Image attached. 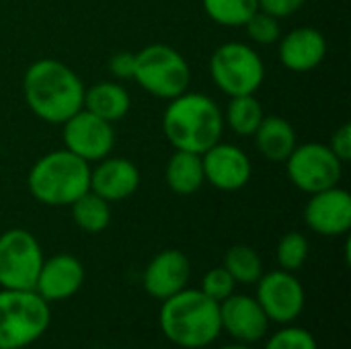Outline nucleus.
<instances>
[{
	"instance_id": "obj_8",
	"label": "nucleus",
	"mask_w": 351,
	"mask_h": 349,
	"mask_svg": "<svg viewBox=\"0 0 351 349\" xmlns=\"http://www.w3.org/2000/svg\"><path fill=\"white\" fill-rule=\"evenodd\" d=\"M41 265V245L29 230L10 228L0 234V288L35 290Z\"/></svg>"
},
{
	"instance_id": "obj_28",
	"label": "nucleus",
	"mask_w": 351,
	"mask_h": 349,
	"mask_svg": "<svg viewBox=\"0 0 351 349\" xmlns=\"http://www.w3.org/2000/svg\"><path fill=\"white\" fill-rule=\"evenodd\" d=\"M265 349H319V344L311 331L302 327L286 325L284 329L276 331L267 339Z\"/></svg>"
},
{
	"instance_id": "obj_6",
	"label": "nucleus",
	"mask_w": 351,
	"mask_h": 349,
	"mask_svg": "<svg viewBox=\"0 0 351 349\" xmlns=\"http://www.w3.org/2000/svg\"><path fill=\"white\" fill-rule=\"evenodd\" d=\"M134 80L158 99H175L189 88L191 68L181 51L165 43H150L136 53Z\"/></svg>"
},
{
	"instance_id": "obj_5",
	"label": "nucleus",
	"mask_w": 351,
	"mask_h": 349,
	"mask_svg": "<svg viewBox=\"0 0 351 349\" xmlns=\"http://www.w3.org/2000/svg\"><path fill=\"white\" fill-rule=\"evenodd\" d=\"M51 311L35 290H0V349H25L49 327Z\"/></svg>"
},
{
	"instance_id": "obj_22",
	"label": "nucleus",
	"mask_w": 351,
	"mask_h": 349,
	"mask_svg": "<svg viewBox=\"0 0 351 349\" xmlns=\"http://www.w3.org/2000/svg\"><path fill=\"white\" fill-rule=\"evenodd\" d=\"M263 117H265V113H263V107L257 101V97L241 95V97H230L226 113H224V123H228V128L237 136L249 138L257 132Z\"/></svg>"
},
{
	"instance_id": "obj_13",
	"label": "nucleus",
	"mask_w": 351,
	"mask_h": 349,
	"mask_svg": "<svg viewBox=\"0 0 351 349\" xmlns=\"http://www.w3.org/2000/svg\"><path fill=\"white\" fill-rule=\"evenodd\" d=\"M202 165L206 183L220 191H239L251 181L253 175L247 152L234 144H214L202 154Z\"/></svg>"
},
{
	"instance_id": "obj_23",
	"label": "nucleus",
	"mask_w": 351,
	"mask_h": 349,
	"mask_svg": "<svg viewBox=\"0 0 351 349\" xmlns=\"http://www.w3.org/2000/svg\"><path fill=\"white\" fill-rule=\"evenodd\" d=\"M70 208H72L74 224L88 234L103 232L111 222V204L99 197L90 189L84 195H80Z\"/></svg>"
},
{
	"instance_id": "obj_31",
	"label": "nucleus",
	"mask_w": 351,
	"mask_h": 349,
	"mask_svg": "<svg viewBox=\"0 0 351 349\" xmlns=\"http://www.w3.org/2000/svg\"><path fill=\"white\" fill-rule=\"evenodd\" d=\"M134 66H136V53L132 51H117L109 60V72L119 80L134 78Z\"/></svg>"
},
{
	"instance_id": "obj_18",
	"label": "nucleus",
	"mask_w": 351,
	"mask_h": 349,
	"mask_svg": "<svg viewBox=\"0 0 351 349\" xmlns=\"http://www.w3.org/2000/svg\"><path fill=\"white\" fill-rule=\"evenodd\" d=\"M280 62L290 72H311L327 56V39L319 29L298 27L280 37Z\"/></svg>"
},
{
	"instance_id": "obj_2",
	"label": "nucleus",
	"mask_w": 351,
	"mask_h": 349,
	"mask_svg": "<svg viewBox=\"0 0 351 349\" xmlns=\"http://www.w3.org/2000/svg\"><path fill=\"white\" fill-rule=\"evenodd\" d=\"M162 132L175 150L204 154L220 142L224 113L212 97L185 91L169 101L162 115Z\"/></svg>"
},
{
	"instance_id": "obj_19",
	"label": "nucleus",
	"mask_w": 351,
	"mask_h": 349,
	"mask_svg": "<svg viewBox=\"0 0 351 349\" xmlns=\"http://www.w3.org/2000/svg\"><path fill=\"white\" fill-rule=\"evenodd\" d=\"M130 107H132L130 93L125 91V86H121L117 82L101 80V82L90 84L88 88H84L82 109L90 111L93 115H97L109 123L123 119L128 115Z\"/></svg>"
},
{
	"instance_id": "obj_12",
	"label": "nucleus",
	"mask_w": 351,
	"mask_h": 349,
	"mask_svg": "<svg viewBox=\"0 0 351 349\" xmlns=\"http://www.w3.org/2000/svg\"><path fill=\"white\" fill-rule=\"evenodd\" d=\"M306 226L323 237H341L351 228V195L343 187L335 185L317 193L304 208Z\"/></svg>"
},
{
	"instance_id": "obj_1",
	"label": "nucleus",
	"mask_w": 351,
	"mask_h": 349,
	"mask_svg": "<svg viewBox=\"0 0 351 349\" xmlns=\"http://www.w3.org/2000/svg\"><path fill=\"white\" fill-rule=\"evenodd\" d=\"M84 88L80 76L53 58L33 62L23 76V97L31 113L53 125H62L82 109Z\"/></svg>"
},
{
	"instance_id": "obj_24",
	"label": "nucleus",
	"mask_w": 351,
	"mask_h": 349,
	"mask_svg": "<svg viewBox=\"0 0 351 349\" xmlns=\"http://www.w3.org/2000/svg\"><path fill=\"white\" fill-rule=\"evenodd\" d=\"M224 267L237 284H257L263 276V261L249 245H234L224 255Z\"/></svg>"
},
{
	"instance_id": "obj_4",
	"label": "nucleus",
	"mask_w": 351,
	"mask_h": 349,
	"mask_svg": "<svg viewBox=\"0 0 351 349\" xmlns=\"http://www.w3.org/2000/svg\"><path fill=\"white\" fill-rule=\"evenodd\" d=\"M29 193L43 206H72L90 189V167L70 150H53L43 154L29 171Z\"/></svg>"
},
{
	"instance_id": "obj_15",
	"label": "nucleus",
	"mask_w": 351,
	"mask_h": 349,
	"mask_svg": "<svg viewBox=\"0 0 351 349\" xmlns=\"http://www.w3.org/2000/svg\"><path fill=\"white\" fill-rule=\"evenodd\" d=\"M191 278L189 257L179 249H165L144 269V290L156 300H167L187 288Z\"/></svg>"
},
{
	"instance_id": "obj_16",
	"label": "nucleus",
	"mask_w": 351,
	"mask_h": 349,
	"mask_svg": "<svg viewBox=\"0 0 351 349\" xmlns=\"http://www.w3.org/2000/svg\"><path fill=\"white\" fill-rule=\"evenodd\" d=\"M84 284V265L68 253L43 259L35 292L47 302H62L72 298Z\"/></svg>"
},
{
	"instance_id": "obj_26",
	"label": "nucleus",
	"mask_w": 351,
	"mask_h": 349,
	"mask_svg": "<svg viewBox=\"0 0 351 349\" xmlns=\"http://www.w3.org/2000/svg\"><path fill=\"white\" fill-rule=\"evenodd\" d=\"M308 253H311V247H308V241L302 232L298 230H292V232H286L280 243H278V249H276V257H278V263H280V269H286V272H298L306 259H308Z\"/></svg>"
},
{
	"instance_id": "obj_7",
	"label": "nucleus",
	"mask_w": 351,
	"mask_h": 349,
	"mask_svg": "<svg viewBox=\"0 0 351 349\" xmlns=\"http://www.w3.org/2000/svg\"><path fill=\"white\" fill-rule=\"evenodd\" d=\"M210 76L228 97L255 95L263 84L265 66L251 45L228 41L214 49L210 58Z\"/></svg>"
},
{
	"instance_id": "obj_20",
	"label": "nucleus",
	"mask_w": 351,
	"mask_h": 349,
	"mask_svg": "<svg viewBox=\"0 0 351 349\" xmlns=\"http://www.w3.org/2000/svg\"><path fill=\"white\" fill-rule=\"evenodd\" d=\"M255 136L257 150L271 163H284L296 148V130L280 115H265Z\"/></svg>"
},
{
	"instance_id": "obj_10",
	"label": "nucleus",
	"mask_w": 351,
	"mask_h": 349,
	"mask_svg": "<svg viewBox=\"0 0 351 349\" xmlns=\"http://www.w3.org/2000/svg\"><path fill=\"white\" fill-rule=\"evenodd\" d=\"M255 298L267 315L269 323L278 325L294 323L302 315L306 302V294L300 280L286 269L263 274L257 282Z\"/></svg>"
},
{
	"instance_id": "obj_34",
	"label": "nucleus",
	"mask_w": 351,
	"mask_h": 349,
	"mask_svg": "<svg viewBox=\"0 0 351 349\" xmlns=\"http://www.w3.org/2000/svg\"><path fill=\"white\" fill-rule=\"evenodd\" d=\"M12 349H16V348H12Z\"/></svg>"
},
{
	"instance_id": "obj_32",
	"label": "nucleus",
	"mask_w": 351,
	"mask_h": 349,
	"mask_svg": "<svg viewBox=\"0 0 351 349\" xmlns=\"http://www.w3.org/2000/svg\"><path fill=\"white\" fill-rule=\"evenodd\" d=\"M333 154L341 160V163H348L351 158V125L350 123H343L341 128H337L331 136V142L327 144Z\"/></svg>"
},
{
	"instance_id": "obj_3",
	"label": "nucleus",
	"mask_w": 351,
	"mask_h": 349,
	"mask_svg": "<svg viewBox=\"0 0 351 349\" xmlns=\"http://www.w3.org/2000/svg\"><path fill=\"white\" fill-rule=\"evenodd\" d=\"M158 323L162 335L183 349L208 348L222 333L220 304L191 288L162 300Z\"/></svg>"
},
{
	"instance_id": "obj_17",
	"label": "nucleus",
	"mask_w": 351,
	"mask_h": 349,
	"mask_svg": "<svg viewBox=\"0 0 351 349\" xmlns=\"http://www.w3.org/2000/svg\"><path fill=\"white\" fill-rule=\"evenodd\" d=\"M140 171L121 156H105L95 169H90V191L109 204L123 202L138 191Z\"/></svg>"
},
{
	"instance_id": "obj_14",
	"label": "nucleus",
	"mask_w": 351,
	"mask_h": 349,
	"mask_svg": "<svg viewBox=\"0 0 351 349\" xmlns=\"http://www.w3.org/2000/svg\"><path fill=\"white\" fill-rule=\"evenodd\" d=\"M222 331L234 337L239 344H257L265 339L269 331V319L263 313L257 298L247 294H230L220 302Z\"/></svg>"
},
{
	"instance_id": "obj_25",
	"label": "nucleus",
	"mask_w": 351,
	"mask_h": 349,
	"mask_svg": "<svg viewBox=\"0 0 351 349\" xmlns=\"http://www.w3.org/2000/svg\"><path fill=\"white\" fill-rule=\"evenodd\" d=\"M206 14L222 27H243L257 10V0H202Z\"/></svg>"
},
{
	"instance_id": "obj_29",
	"label": "nucleus",
	"mask_w": 351,
	"mask_h": 349,
	"mask_svg": "<svg viewBox=\"0 0 351 349\" xmlns=\"http://www.w3.org/2000/svg\"><path fill=\"white\" fill-rule=\"evenodd\" d=\"M234 288H237V282H234V278L226 272V267L222 265V267H212L206 276H204V280H202V292L208 296V298H212L214 302H222V300H226L230 294H234Z\"/></svg>"
},
{
	"instance_id": "obj_9",
	"label": "nucleus",
	"mask_w": 351,
	"mask_h": 349,
	"mask_svg": "<svg viewBox=\"0 0 351 349\" xmlns=\"http://www.w3.org/2000/svg\"><path fill=\"white\" fill-rule=\"evenodd\" d=\"M284 163L294 187L308 195L339 185L343 175V163L327 144L319 142L296 144V148Z\"/></svg>"
},
{
	"instance_id": "obj_33",
	"label": "nucleus",
	"mask_w": 351,
	"mask_h": 349,
	"mask_svg": "<svg viewBox=\"0 0 351 349\" xmlns=\"http://www.w3.org/2000/svg\"><path fill=\"white\" fill-rule=\"evenodd\" d=\"M220 349H253L249 344H230V346H224V348H220Z\"/></svg>"
},
{
	"instance_id": "obj_27",
	"label": "nucleus",
	"mask_w": 351,
	"mask_h": 349,
	"mask_svg": "<svg viewBox=\"0 0 351 349\" xmlns=\"http://www.w3.org/2000/svg\"><path fill=\"white\" fill-rule=\"evenodd\" d=\"M243 27L247 29L249 39H253L259 45H271V43L280 41V37H282L280 19H276L263 10H257Z\"/></svg>"
},
{
	"instance_id": "obj_11",
	"label": "nucleus",
	"mask_w": 351,
	"mask_h": 349,
	"mask_svg": "<svg viewBox=\"0 0 351 349\" xmlns=\"http://www.w3.org/2000/svg\"><path fill=\"white\" fill-rule=\"evenodd\" d=\"M62 130L64 148L76 154L86 163H99L111 154L115 146L113 123L93 115L86 109L76 111L70 119H66Z\"/></svg>"
},
{
	"instance_id": "obj_30",
	"label": "nucleus",
	"mask_w": 351,
	"mask_h": 349,
	"mask_svg": "<svg viewBox=\"0 0 351 349\" xmlns=\"http://www.w3.org/2000/svg\"><path fill=\"white\" fill-rule=\"evenodd\" d=\"M306 0H257L259 10L276 16V19H286L294 12H298L304 6Z\"/></svg>"
},
{
	"instance_id": "obj_21",
	"label": "nucleus",
	"mask_w": 351,
	"mask_h": 349,
	"mask_svg": "<svg viewBox=\"0 0 351 349\" xmlns=\"http://www.w3.org/2000/svg\"><path fill=\"white\" fill-rule=\"evenodd\" d=\"M165 181L177 195H193L206 183L202 154L175 150L165 169Z\"/></svg>"
}]
</instances>
